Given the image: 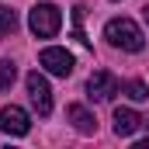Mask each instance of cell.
Returning <instances> with one entry per match:
<instances>
[{
  "label": "cell",
  "mask_w": 149,
  "mask_h": 149,
  "mask_svg": "<svg viewBox=\"0 0 149 149\" xmlns=\"http://www.w3.org/2000/svg\"><path fill=\"white\" fill-rule=\"evenodd\" d=\"M24 87H28V97H31V104H35V111L45 118V114L52 111V87H49V80L38 73H28L24 76Z\"/></svg>",
  "instance_id": "cell-4"
},
{
  "label": "cell",
  "mask_w": 149,
  "mask_h": 149,
  "mask_svg": "<svg viewBox=\"0 0 149 149\" xmlns=\"http://www.w3.org/2000/svg\"><path fill=\"white\" fill-rule=\"evenodd\" d=\"M28 128H31V121H28V111L24 108L7 104L0 111V132H7V135H28Z\"/></svg>",
  "instance_id": "cell-6"
},
{
  "label": "cell",
  "mask_w": 149,
  "mask_h": 149,
  "mask_svg": "<svg viewBox=\"0 0 149 149\" xmlns=\"http://www.w3.org/2000/svg\"><path fill=\"white\" fill-rule=\"evenodd\" d=\"M118 90H121V83H118V76L108 73V70H97V73H90V80H87V97L97 101V104L111 101Z\"/></svg>",
  "instance_id": "cell-3"
},
{
  "label": "cell",
  "mask_w": 149,
  "mask_h": 149,
  "mask_svg": "<svg viewBox=\"0 0 149 149\" xmlns=\"http://www.w3.org/2000/svg\"><path fill=\"white\" fill-rule=\"evenodd\" d=\"M121 94H125L128 101H135V104L149 101V87L142 83V80H128V83H121Z\"/></svg>",
  "instance_id": "cell-9"
},
{
  "label": "cell",
  "mask_w": 149,
  "mask_h": 149,
  "mask_svg": "<svg viewBox=\"0 0 149 149\" xmlns=\"http://www.w3.org/2000/svg\"><path fill=\"white\" fill-rule=\"evenodd\" d=\"M14 80H17V66H14L10 59H3V63H0V90H10Z\"/></svg>",
  "instance_id": "cell-10"
},
{
  "label": "cell",
  "mask_w": 149,
  "mask_h": 149,
  "mask_svg": "<svg viewBox=\"0 0 149 149\" xmlns=\"http://www.w3.org/2000/svg\"><path fill=\"white\" fill-rule=\"evenodd\" d=\"M66 118L73 121V128L80 135H94V132H97V118L87 111L83 104H70V108H66Z\"/></svg>",
  "instance_id": "cell-8"
},
{
  "label": "cell",
  "mask_w": 149,
  "mask_h": 149,
  "mask_svg": "<svg viewBox=\"0 0 149 149\" xmlns=\"http://www.w3.org/2000/svg\"><path fill=\"white\" fill-rule=\"evenodd\" d=\"M38 63L45 66V73H52V76H70L73 73V52H66V49H59V45L42 49Z\"/></svg>",
  "instance_id": "cell-5"
},
{
  "label": "cell",
  "mask_w": 149,
  "mask_h": 149,
  "mask_svg": "<svg viewBox=\"0 0 149 149\" xmlns=\"http://www.w3.org/2000/svg\"><path fill=\"white\" fill-rule=\"evenodd\" d=\"M14 28H17V14H14L10 7H0V38L10 35Z\"/></svg>",
  "instance_id": "cell-11"
},
{
  "label": "cell",
  "mask_w": 149,
  "mask_h": 149,
  "mask_svg": "<svg viewBox=\"0 0 149 149\" xmlns=\"http://www.w3.org/2000/svg\"><path fill=\"white\" fill-rule=\"evenodd\" d=\"M104 38H108V45L121 49V52H142L146 49V35L132 17H111L104 24Z\"/></svg>",
  "instance_id": "cell-1"
},
{
  "label": "cell",
  "mask_w": 149,
  "mask_h": 149,
  "mask_svg": "<svg viewBox=\"0 0 149 149\" xmlns=\"http://www.w3.org/2000/svg\"><path fill=\"white\" fill-rule=\"evenodd\" d=\"M28 28L35 38H52L63 28V10L56 3H35L31 14H28Z\"/></svg>",
  "instance_id": "cell-2"
},
{
  "label": "cell",
  "mask_w": 149,
  "mask_h": 149,
  "mask_svg": "<svg viewBox=\"0 0 149 149\" xmlns=\"http://www.w3.org/2000/svg\"><path fill=\"white\" fill-rule=\"evenodd\" d=\"M142 17H146V21H149V7H142Z\"/></svg>",
  "instance_id": "cell-12"
},
{
  "label": "cell",
  "mask_w": 149,
  "mask_h": 149,
  "mask_svg": "<svg viewBox=\"0 0 149 149\" xmlns=\"http://www.w3.org/2000/svg\"><path fill=\"white\" fill-rule=\"evenodd\" d=\"M146 125V118L132 108H114V132L118 135H135L139 128Z\"/></svg>",
  "instance_id": "cell-7"
}]
</instances>
